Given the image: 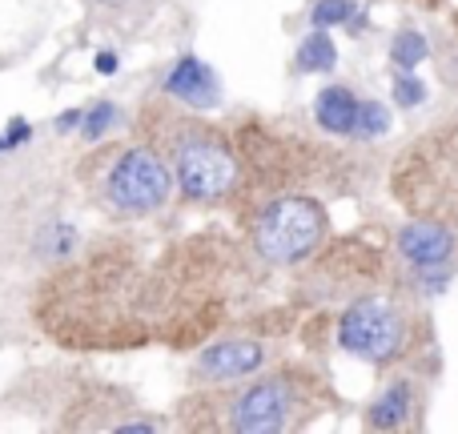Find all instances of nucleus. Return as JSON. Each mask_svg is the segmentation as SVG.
Segmentation results:
<instances>
[{"label": "nucleus", "instance_id": "nucleus-12", "mask_svg": "<svg viewBox=\"0 0 458 434\" xmlns=\"http://www.w3.org/2000/svg\"><path fill=\"white\" fill-rule=\"evenodd\" d=\"M358 109H362V97L350 85H326L314 97V121L322 133L334 137H354L358 129Z\"/></svg>", "mask_w": 458, "mask_h": 434}, {"label": "nucleus", "instance_id": "nucleus-19", "mask_svg": "<svg viewBox=\"0 0 458 434\" xmlns=\"http://www.w3.org/2000/svg\"><path fill=\"white\" fill-rule=\"evenodd\" d=\"M89 4L105 16H133V13H141L149 0H89Z\"/></svg>", "mask_w": 458, "mask_h": 434}, {"label": "nucleus", "instance_id": "nucleus-3", "mask_svg": "<svg viewBox=\"0 0 458 434\" xmlns=\"http://www.w3.org/2000/svg\"><path fill=\"white\" fill-rule=\"evenodd\" d=\"M390 198L411 217L458 229V117L422 129L390 166Z\"/></svg>", "mask_w": 458, "mask_h": 434}, {"label": "nucleus", "instance_id": "nucleus-13", "mask_svg": "<svg viewBox=\"0 0 458 434\" xmlns=\"http://www.w3.org/2000/svg\"><path fill=\"white\" fill-rule=\"evenodd\" d=\"M338 64V45L326 29H310L298 45V56H293V69L298 72H330Z\"/></svg>", "mask_w": 458, "mask_h": 434}, {"label": "nucleus", "instance_id": "nucleus-22", "mask_svg": "<svg viewBox=\"0 0 458 434\" xmlns=\"http://www.w3.org/2000/svg\"><path fill=\"white\" fill-rule=\"evenodd\" d=\"M97 72H105V77H109V72H117V53H109V48H105V53H97Z\"/></svg>", "mask_w": 458, "mask_h": 434}, {"label": "nucleus", "instance_id": "nucleus-16", "mask_svg": "<svg viewBox=\"0 0 458 434\" xmlns=\"http://www.w3.org/2000/svg\"><path fill=\"white\" fill-rule=\"evenodd\" d=\"M390 129V113L386 105L378 101H362V109H358V129L354 137H362V141H374V137H382Z\"/></svg>", "mask_w": 458, "mask_h": 434}, {"label": "nucleus", "instance_id": "nucleus-11", "mask_svg": "<svg viewBox=\"0 0 458 434\" xmlns=\"http://www.w3.org/2000/svg\"><path fill=\"white\" fill-rule=\"evenodd\" d=\"M414 411H419L414 379L411 374H394V379L374 395V403L362 411V427L366 430H398L414 419Z\"/></svg>", "mask_w": 458, "mask_h": 434}, {"label": "nucleus", "instance_id": "nucleus-15", "mask_svg": "<svg viewBox=\"0 0 458 434\" xmlns=\"http://www.w3.org/2000/svg\"><path fill=\"white\" fill-rule=\"evenodd\" d=\"M358 16V4L354 0H314V8H310V24L314 29H338V24H350Z\"/></svg>", "mask_w": 458, "mask_h": 434}, {"label": "nucleus", "instance_id": "nucleus-6", "mask_svg": "<svg viewBox=\"0 0 458 434\" xmlns=\"http://www.w3.org/2000/svg\"><path fill=\"white\" fill-rule=\"evenodd\" d=\"M326 234H330L326 206L306 198V193H277L250 221L253 250L269 266H301V261H310L322 250Z\"/></svg>", "mask_w": 458, "mask_h": 434}, {"label": "nucleus", "instance_id": "nucleus-1", "mask_svg": "<svg viewBox=\"0 0 458 434\" xmlns=\"http://www.w3.org/2000/svg\"><path fill=\"white\" fill-rule=\"evenodd\" d=\"M141 137L145 145L161 153L185 201L217 206V201L233 198L242 185L237 145L209 121L190 117L165 101H149L141 109Z\"/></svg>", "mask_w": 458, "mask_h": 434}, {"label": "nucleus", "instance_id": "nucleus-7", "mask_svg": "<svg viewBox=\"0 0 458 434\" xmlns=\"http://www.w3.org/2000/svg\"><path fill=\"white\" fill-rule=\"evenodd\" d=\"M394 245H398V258L411 266V274L419 277L427 290H430V282H435V290H443L454 269V258H458V229L454 226L435 221V217H411L398 226Z\"/></svg>", "mask_w": 458, "mask_h": 434}, {"label": "nucleus", "instance_id": "nucleus-8", "mask_svg": "<svg viewBox=\"0 0 458 434\" xmlns=\"http://www.w3.org/2000/svg\"><path fill=\"white\" fill-rule=\"evenodd\" d=\"M314 266L306 274V285L318 294V302L334 298H358L374 285V277H382V253L370 245H338L330 253H314Z\"/></svg>", "mask_w": 458, "mask_h": 434}, {"label": "nucleus", "instance_id": "nucleus-10", "mask_svg": "<svg viewBox=\"0 0 458 434\" xmlns=\"http://www.w3.org/2000/svg\"><path fill=\"white\" fill-rule=\"evenodd\" d=\"M161 89H165V97L182 101L185 109H217V105H222V81L193 53L177 56V64L165 72V85Z\"/></svg>", "mask_w": 458, "mask_h": 434}, {"label": "nucleus", "instance_id": "nucleus-4", "mask_svg": "<svg viewBox=\"0 0 458 434\" xmlns=\"http://www.w3.org/2000/svg\"><path fill=\"white\" fill-rule=\"evenodd\" d=\"M422 338H427V330H422L419 310L406 306L403 298L370 290L350 298V306L338 314V330H334L342 354L358 358L366 366L403 362L422 346Z\"/></svg>", "mask_w": 458, "mask_h": 434}, {"label": "nucleus", "instance_id": "nucleus-9", "mask_svg": "<svg viewBox=\"0 0 458 434\" xmlns=\"http://www.w3.org/2000/svg\"><path fill=\"white\" fill-rule=\"evenodd\" d=\"M266 366V346L258 338H222L206 346L193 362V379L198 382H237L250 379Z\"/></svg>", "mask_w": 458, "mask_h": 434}, {"label": "nucleus", "instance_id": "nucleus-20", "mask_svg": "<svg viewBox=\"0 0 458 434\" xmlns=\"http://www.w3.org/2000/svg\"><path fill=\"white\" fill-rule=\"evenodd\" d=\"M24 141H32V125L16 117L13 125H8V133L0 137V153H4V149H16V145H24Z\"/></svg>", "mask_w": 458, "mask_h": 434}, {"label": "nucleus", "instance_id": "nucleus-2", "mask_svg": "<svg viewBox=\"0 0 458 434\" xmlns=\"http://www.w3.org/2000/svg\"><path fill=\"white\" fill-rule=\"evenodd\" d=\"M190 406L214 411L193 430L209 427V430H237V434H277V430L310 427L318 414L338 406V395L326 387L322 374L306 370L298 362H285L277 370L237 387L233 395H225V398L198 395V398H190Z\"/></svg>", "mask_w": 458, "mask_h": 434}, {"label": "nucleus", "instance_id": "nucleus-18", "mask_svg": "<svg viewBox=\"0 0 458 434\" xmlns=\"http://www.w3.org/2000/svg\"><path fill=\"white\" fill-rule=\"evenodd\" d=\"M394 101L398 109H414V105L427 101V85L414 72H394Z\"/></svg>", "mask_w": 458, "mask_h": 434}, {"label": "nucleus", "instance_id": "nucleus-14", "mask_svg": "<svg viewBox=\"0 0 458 434\" xmlns=\"http://www.w3.org/2000/svg\"><path fill=\"white\" fill-rule=\"evenodd\" d=\"M430 56V45L419 29H398L394 40H390V61H394V72H414L422 61Z\"/></svg>", "mask_w": 458, "mask_h": 434}, {"label": "nucleus", "instance_id": "nucleus-17", "mask_svg": "<svg viewBox=\"0 0 458 434\" xmlns=\"http://www.w3.org/2000/svg\"><path fill=\"white\" fill-rule=\"evenodd\" d=\"M113 121H117V105H109V101L93 105V109L81 117V137H85V141H97L101 133L113 129Z\"/></svg>", "mask_w": 458, "mask_h": 434}, {"label": "nucleus", "instance_id": "nucleus-23", "mask_svg": "<svg viewBox=\"0 0 458 434\" xmlns=\"http://www.w3.org/2000/svg\"><path fill=\"white\" fill-rule=\"evenodd\" d=\"M406 4H419V8H438L443 0H406Z\"/></svg>", "mask_w": 458, "mask_h": 434}, {"label": "nucleus", "instance_id": "nucleus-5", "mask_svg": "<svg viewBox=\"0 0 458 434\" xmlns=\"http://www.w3.org/2000/svg\"><path fill=\"white\" fill-rule=\"evenodd\" d=\"M89 190L117 217H149L174 198V174L153 145H117L93 157Z\"/></svg>", "mask_w": 458, "mask_h": 434}, {"label": "nucleus", "instance_id": "nucleus-21", "mask_svg": "<svg viewBox=\"0 0 458 434\" xmlns=\"http://www.w3.org/2000/svg\"><path fill=\"white\" fill-rule=\"evenodd\" d=\"M81 117H85V113H81V109L61 113V117H56V133H69V129H81Z\"/></svg>", "mask_w": 458, "mask_h": 434}]
</instances>
